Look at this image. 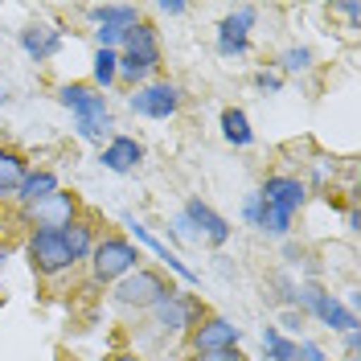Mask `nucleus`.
<instances>
[{"label": "nucleus", "instance_id": "obj_20", "mask_svg": "<svg viewBox=\"0 0 361 361\" xmlns=\"http://www.w3.org/2000/svg\"><path fill=\"white\" fill-rule=\"evenodd\" d=\"M25 173H29V157H25L21 148H0V202L4 197H13L17 193V185L25 180Z\"/></svg>", "mask_w": 361, "mask_h": 361}, {"label": "nucleus", "instance_id": "obj_30", "mask_svg": "<svg viewBox=\"0 0 361 361\" xmlns=\"http://www.w3.org/2000/svg\"><path fill=\"white\" fill-rule=\"evenodd\" d=\"M157 8H160V13H169V17H180V13H185L189 4H185V0H160Z\"/></svg>", "mask_w": 361, "mask_h": 361}, {"label": "nucleus", "instance_id": "obj_34", "mask_svg": "<svg viewBox=\"0 0 361 361\" xmlns=\"http://www.w3.org/2000/svg\"><path fill=\"white\" fill-rule=\"evenodd\" d=\"M107 361H144V357H140V353H111Z\"/></svg>", "mask_w": 361, "mask_h": 361}, {"label": "nucleus", "instance_id": "obj_24", "mask_svg": "<svg viewBox=\"0 0 361 361\" xmlns=\"http://www.w3.org/2000/svg\"><path fill=\"white\" fill-rule=\"evenodd\" d=\"M275 66H279V74H304V70H312V49L308 45H288L275 58Z\"/></svg>", "mask_w": 361, "mask_h": 361}, {"label": "nucleus", "instance_id": "obj_14", "mask_svg": "<svg viewBox=\"0 0 361 361\" xmlns=\"http://www.w3.org/2000/svg\"><path fill=\"white\" fill-rule=\"evenodd\" d=\"M259 197L271 205V209H288V214H295L300 205L308 202V185L300 177H267L263 185H259Z\"/></svg>", "mask_w": 361, "mask_h": 361}, {"label": "nucleus", "instance_id": "obj_33", "mask_svg": "<svg viewBox=\"0 0 361 361\" xmlns=\"http://www.w3.org/2000/svg\"><path fill=\"white\" fill-rule=\"evenodd\" d=\"M345 226H349L353 234L361 230V209H357V205H349V214H345Z\"/></svg>", "mask_w": 361, "mask_h": 361}, {"label": "nucleus", "instance_id": "obj_17", "mask_svg": "<svg viewBox=\"0 0 361 361\" xmlns=\"http://www.w3.org/2000/svg\"><path fill=\"white\" fill-rule=\"evenodd\" d=\"M103 169H111V173H132L135 164L144 160V144L135 140V135H111L107 144H103Z\"/></svg>", "mask_w": 361, "mask_h": 361}, {"label": "nucleus", "instance_id": "obj_29", "mask_svg": "<svg viewBox=\"0 0 361 361\" xmlns=\"http://www.w3.org/2000/svg\"><path fill=\"white\" fill-rule=\"evenodd\" d=\"M189 361H243L238 349H209V353H193Z\"/></svg>", "mask_w": 361, "mask_h": 361}, {"label": "nucleus", "instance_id": "obj_22", "mask_svg": "<svg viewBox=\"0 0 361 361\" xmlns=\"http://www.w3.org/2000/svg\"><path fill=\"white\" fill-rule=\"evenodd\" d=\"M115 66H119V54L115 49H94V62H90V87L94 90H107L115 78Z\"/></svg>", "mask_w": 361, "mask_h": 361}, {"label": "nucleus", "instance_id": "obj_16", "mask_svg": "<svg viewBox=\"0 0 361 361\" xmlns=\"http://www.w3.org/2000/svg\"><path fill=\"white\" fill-rule=\"evenodd\" d=\"M21 49L33 58V62H45V58H54V54L62 49V29L42 25V21H29L21 29Z\"/></svg>", "mask_w": 361, "mask_h": 361}, {"label": "nucleus", "instance_id": "obj_7", "mask_svg": "<svg viewBox=\"0 0 361 361\" xmlns=\"http://www.w3.org/2000/svg\"><path fill=\"white\" fill-rule=\"evenodd\" d=\"M185 103V87L180 82H169V78H157V82H144V87L132 90L128 107L140 119H173Z\"/></svg>", "mask_w": 361, "mask_h": 361}, {"label": "nucleus", "instance_id": "obj_10", "mask_svg": "<svg viewBox=\"0 0 361 361\" xmlns=\"http://www.w3.org/2000/svg\"><path fill=\"white\" fill-rule=\"evenodd\" d=\"M259 21V8L247 4V8H238V13H226L222 21H218V54L222 58H243L250 49V29Z\"/></svg>", "mask_w": 361, "mask_h": 361}, {"label": "nucleus", "instance_id": "obj_5", "mask_svg": "<svg viewBox=\"0 0 361 361\" xmlns=\"http://www.w3.org/2000/svg\"><path fill=\"white\" fill-rule=\"evenodd\" d=\"M148 316L160 337H180V333H193V324L205 316V304L193 292L173 288V295H164L157 308H148Z\"/></svg>", "mask_w": 361, "mask_h": 361}, {"label": "nucleus", "instance_id": "obj_9", "mask_svg": "<svg viewBox=\"0 0 361 361\" xmlns=\"http://www.w3.org/2000/svg\"><path fill=\"white\" fill-rule=\"evenodd\" d=\"M21 218L33 226V230H62V226H70L78 218V197L66 193V189H58L54 197H45V202L21 209Z\"/></svg>", "mask_w": 361, "mask_h": 361}, {"label": "nucleus", "instance_id": "obj_28", "mask_svg": "<svg viewBox=\"0 0 361 361\" xmlns=\"http://www.w3.org/2000/svg\"><path fill=\"white\" fill-rule=\"evenodd\" d=\"M255 87H259V90H271V94H275V90L283 87V74H279V70H259V74H255Z\"/></svg>", "mask_w": 361, "mask_h": 361}, {"label": "nucleus", "instance_id": "obj_4", "mask_svg": "<svg viewBox=\"0 0 361 361\" xmlns=\"http://www.w3.org/2000/svg\"><path fill=\"white\" fill-rule=\"evenodd\" d=\"M173 288H177V283H173L160 267L140 263L132 275H123L119 283H111V300L119 308H128V312H148V308H157L164 295H173Z\"/></svg>", "mask_w": 361, "mask_h": 361}, {"label": "nucleus", "instance_id": "obj_31", "mask_svg": "<svg viewBox=\"0 0 361 361\" xmlns=\"http://www.w3.org/2000/svg\"><path fill=\"white\" fill-rule=\"evenodd\" d=\"M337 13H341V17H349V25L357 29V17H361V4H357V0H353V4H337Z\"/></svg>", "mask_w": 361, "mask_h": 361}, {"label": "nucleus", "instance_id": "obj_11", "mask_svg": "<svg viewBox=\"0 0 361 361\" xmlns=\"http://www.w3.org/2000/svg\"><path fill=\"white\" fill-rule=\"evenodd\" d=\"M238 341H243V329H238L234 320H226V316H209V312H205L202 320L193 324V333H189L193 353H209V349H238Z\"/></svg>", "mask_w": 361, "mask_h": 361}, {"label": "nucleus", "instance_id": "obj_12", "mask_svg": "<svg viewBox=\"0 0 361 361\" xmlns=\"http://www.w3.org/2000/svg\"><path fill=\"white\" fill-rule=\"evenodd\" d=\"M180 214L189 218V226L197 230V238H202V243H209V247H226V243H230V222H226L214 205H205L202 197H189Z\"/></svg>", "mask_w": 361, "mask_h": 361}, {"label": "nucleus", "instance_id": "obj_25", "mask_svg": "<svg viewBox=\"0 0 361 361\" xmlns=\"http://www.w3.org/2000/svg\"><path fill=\"white\" fill-rule=\"evenodd\" d=\"M243 218H247V226H255V230H263V226H267V202L259 197V189L243 197Z\"/></svg>", "mask_w": 361, "mask_h": 361}, {"label": "nucleus", "instance_id": "obj_3", "mask_svg": "<svg viewBox=\"0 0 361 361\" xmlns=\"http://www.w3.org/2000/svg\"><path fill=\"white\" fill-rule=\"evenodd\" d=\"M87 263H90V279L111 288V283H119L123 275H132L144 263V250L135 247L128 234H99Z\"/></svg>", "mask_w": 361, "mask_h": 361}, {"label": "nucleus", "instance_id": "obj_21", "mask_svg": "<svg viewBox=\"0 0 361 361\" xmlns=\"http://www.w3.org/2000/svg\"><path fill=\"white\" fill-rule=\"evenodd\" d=\"M222 135L234 148H247L250 140H255V128H250V119H247L243 107H226L222 111Z\"/></svg>", "mask_w": 361, "mask_h": 361}, {"label": "nucleus", "instance_id": "obj_8", "mask_svg": "<svg viewBox=\"0 0 361 361\" xmlns=\"http://www.w3.org/2000/svg\"><path fill=\"white\" fill-rule=\"evenodd\" d=\"M87 17L94 21V29H90L94 45L99 49H115V54H119V45L128 37V29L140 21V13H135L132 4H90Z\"/></svg>", "mask_w": 361, "mask_h": 361}, {"label": "nucleus", "instance_id": "obj_6", "mask_svg": "<svg viewBox=\"0 0 361 361\" xmlns=\"http://www.w3.org/2000/svg\"><path fill=\"white\" fill-rule=\"evenodd\" d=\"M25 259H29V267L37 271L42 279H58V275H66L74 267V259H70V250L58 230H33L25 238Z\"/></svg>", "mask_w": 361, "mask_h": 361}, {"label": "nucleus", "instance_id": "obj_35", "mask_svg": "<svg viewBox=\"0 0 361 361\" xmlns=\"http://www.w3.org/2000/svg\"><path fill=\"white\" fill-rule=\"evenodd\" d=\"M8 263V243H0V267Z\"/></svg>", "mask_w": 361, "mask_h": 361}, {"label": "nucleus", "instance_id": "obj_27", "mask_svg": "<svg viewBox=\"0 0 361 361\" xmlns=\"http://www.w3.org/2000/svg\"><path fill=\"white\" fill-rule=\"evenodd\" d=\"M295 361H333L316 341H295Z\"/></svg>", "mask_w": 361, "mask_h": 361}, {"label": "nucleus", "instance_id": "obj_32", "mask_svg": "<svg viewBox=\"0 0 361 361\" xmlns=\"http://www.w3.org/2000/svg\"><path fill=\"white\" fill-rule=\"evenodd\" d=\"M357 349H361V333L353 329V333H345V353H349V357H357Z\"/></svg>", "mask_w": 361, "mask_h": 361}, {"label": "nucleus", "instance_id": "obj_13", "mask_svg": "<svg viewBox=\"0 0 361 361\" xmlns=\"http://www.w3.org/2000/svg\"><path fill=\"white\" fill-rule=\"evenodd\" d=\"M123 226H128V234L135 238V247H148V250H152V255L160 259V263H164V267L173 271V275H180L185 283H197V271H193V267H185V263H180L177 255H173V250L164 247V243H160V238H157V234H152V230H148L144 222H135L132 214H123Z\"/></svg>", "mask_w": 361, "mask_h": 361}, {"label": "nucleus", "instance_id": "obj_23", "mask_svg": "<svg viewBox=\"0 0 361 361\" xmlns=\"http://www.w3.org/2000/svg\"><path fill=\"white\" fill-rule=\"evenodd\" d=\"M263 353H267L271 361H295V341L283 337L275 324H267V329H263Z\"/></svg>", "mask_w": 361, "mask_h": 361}, {"label": "nucleus", "instance_id": "obj_26", "mask_svg": "<svg viewBox=\"0 0 361 361\" xmlns=\"http://www.w3.org/2000/svg\"><path fill=\"white\" fill-rule=\"evenodd\" d=\"M304 320H308V316L304 312H295V308H288V312L279 316V324H275V329H279V333H283V337H300V329H304Z\"/></svg>", "mask_w": 361, "mask_h": 361}, {"label": "nucleus", "instance_id": "obj_36", "mask_svg": "<svg viewBox=\"0 0 361 361\" xmlns=\"http://www.w3.org/2000/svg\"><path fill=\"white\" fill-rule=\"evenodd\" d=\"M4 99H8V94H4V87H0V103H4Z\"/></svg>", "mask_w": 361, "mask_h": 361}, {"label": "nucleus", "instance_id": "obj_15", "mask_svg": "<svg viewBox=\"0 0 361 361\" xmlns=\"http://www.w3.org/2000/svg\"><path fill=\"white\" fill-rule=\"evenodd\" d=\"M308 316H316V320H320L329 333H341V337L357 329V312H349V308L341 304V295H337V292H324V288L316 292V300H312V308H308Z\"/></svg>", "mask_w": 361, "mask_h": 361}, {"label": "nucleus", "instance_id": "obj_2", "mask_svg": "<svg viewBox=\"0 0 361 361\" xmlns=\"http://www.w3.org/2000/svg\"><path fill=\"white\" fill-rule=\"evenodd\" d=\"M58 103L74 111V132L82 135V140H90V144H99L115 128L111 111H107V94L94 90L90 82H66V87H58Z\"/></svg>", "mask_w": 361, "mask_h": 361}, {"label": "nucleus", "instance_id": "obj_18", "mask_svg": "<svg viewBox=\"0 0 361 361\" xmlns=\"http://www.w3.org/2000/svg\"><path fill=\"white\" fill-rule=\"evenodd\" d=\"M62 185H58V173L54 169H29L25 173V180L17 185V202H21V209H29V205H37V202H45V197H54Z\"/></svg>", "mask_w": 361, "mask_h": 361}, {"label": "nucleus", "instance_id": "obj_1", "mask_svg": "<svg viewBox=\"0 0 361 361\" xmlns=\"http://www.w3.org/2000/svg\"><path fill=\"white\" fill-rule=\"evenodd\" d=\"M160 66V37H157V25L152 21H140L128 29V37L119 45V66H115V78H123L128 87H144L152 82V74Z\"/></svg>", "mask_w": 361, "mask_h": 361}, {"label": "nucleus", "instance_id": "obj_19", "mask_svg": "<svg viewBox=\"0 0 361 361\" xmlns=\"http://www.w3.org/2000/svg\"><path fill=\"white\" fill-rule=\"evenodd\" d=\"M58 234H62V243H66L70 259H74V267H78V263H87L90 250H94V238H99L94 222H90V218H82V214H78V218H74L70 226H62Z\"/></svg>", "mask_w": 361, "mask_h": 361}]
</instances>
